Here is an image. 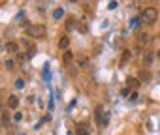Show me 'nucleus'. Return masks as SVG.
<instances>
[{
    "mask_svg": "<svg viewBox=\"0 0 160 135\" xmlns=\"http://www.w3.org/2000/svg\"><path fill=\"white\" fill-rule=\"evenodd\" d=\"M126 85H128V88H132V86H138L139 81H138L136 77H128V79H126Z\"/></svg>",
    "mask_w": 160,
    "mask_h": 135,
    "instance_id": "10",
    "label": "nucleus"
},
{
    "mask_svg": "<svg viewBox=\"0 0 160 135\" xmlns=\"http://www.w3.org/2000/svg\"><path fill=\"white\" fill-rule=\"evenodd\" d=\"M62 15H64V10H62V8H58V10L53 12V17H55V19H60Z\"/></svg>",
    "mask_w": 160,
    "mask_h": 135,
    "instance_id": "12",
    "label": "nucleus"
},
{
    "mask_svg": "<svg viewBox=\"0 0 160 135\" xmlns=\"http://www.w3.org/2000/svg\"><path fill=\"white\" fill-rule=\"evenodd\" d=\"M17 60H19V62H25V60H27V56H25V54H17Z\"/></svg>",
    "mask_w": 160,
    "mask_h": 135,
    "instance_id": "20",
    "label": "nucleus"
},
{
    "mask_svg": "<svg viewBox=\"0 0 160 135\" xmlns=\"http://www.w3.org/2000/svg\"><path fill=\"white\" fill-rule=\"evenodd\" d=\"M72 58H73V54H72V53H70V51H66V53H64V54H62V60H64V62H70V60H72Z\"/></svg>",
    "mask_w": 160,
    "mask_h": 135,
    "instance_id": "15",
    "label": "nucleus"
},
{
    "mask_svg": "<svg viewBox=\"0 0 160 135\" xmlns=\"http://www.w3.org/2000/svg\"><path fill=\"white\" fill-rule=\"evenodd\" d=\"M149 40H151V38H149V34H139V36H138V45H139V47H143V45H147V43H149Z\"/></svg>",
    "mask_w": 160,
    "mask_h": 135,
    "instance_id": "6",
    "label": "nucleus"
},
{
    "mask_svg": "<svg viewBox=\"0 0 160 135\" xmlns=\"http://www.w3.org/2000/svg\"><path fill=\"white\" fill-rule=\"evenodd\" d=\"M6 51H8V53H17V51H19V47H17V43L10 41V43H6Z\"/></svg>",
    "mask_w": 160,
    "mask_h": 135,
    "instance_id": "9",
    "label": "nucleus"
},
{
    "mask_svg": "<svg viewBox=\"0 0 160 135\" xmlns=\"http://www.w3.org/2000/svg\"><path fill=\"white\" fill-rule=\"evenodd\" d=\"M15 86H17V88H25V79H21V77H19V79L15 81Z\"/></svg>",
    "mask_w": 160,
    "mask_h": 135,
    "instance_id": "16",
    "label": "nucleus"
},
{
    "mask_svg": "<svg viewBox=\"0 0 160 135\" xmlns=\"http://www.w3.org/2000/svg\"><path fill=\"white\" fill-rule=\"evenodd\" d=\"M17 105H19V98H17L15 94L8 96V107H10V109H17Z\"/></svg>",
    "mask_w": 160,
    "mask_h": 135,
    "instance_id": "5",
    "label": "nucleus"
},
{
    "mask_svg": "<svg viewBox=\"0 0 160 135\" xmlns=\"http://www.w3.org/2000/svg\"><path fill=\"white\" fill-rule=\"evenodd\" d=\"M128 60H130V51H124L122 56H121V64H124V62H128Z\"/></svg>",
    "mask_w": 160,
    "mask_h": 135,
    "instance_id": "13",
    "label": "nucleus"
},
{
    "mask_svg": "<svg viewBox=\"0 0 160 135\" xmlns=\"http://www.w3.org/2000/svg\"><path fill=\"white\" fill-rule=\"evenodd\" d=\"M68 45H70V38H68V36H62L60 41H58V47H60V49H68Z\"/></svg>",
    "mask_w": 160,
    "mask_h": 135,
    "instance_id": "8",
    "label": "nucleus"
},
{
    "mask_svg": "<svg viewBox=\"0 0 160 135\" xmlns=\"http://www.w3.org/2000/svg\"><path fill=\"white\" fill-rule=\"evenodd\" d=\"M72 2H77V0H72Z\"/></svg>",
    "mask_w": 160,
    "mask_h": 135,
    "instance_id": "25",
    "label": "nucleus"
},
{
    "mask_svg": "<svg viewBox=\"0 0 160 135\" xmlns=\"http://www.w3.org/2000/svg\"><path fill=\"white\" fill-rule=\"evenodd\" d=\"M23 45H25V49H27V54H28V56L36 54V45H34L28 38H25V40H23Z\"/></svg>",
    "mask_w": 160,
    "mask_h": 135,
    "instance_id": "4",
    "label": "nucleus"
},
{
    "mask_svg": "<svg viewBox=\"0 0 160 135\" xmlns=\"http://www.w3.org/2000/svg\"><path fill=\"white\" fill-rule=\"evenodd\" d=\"M6 68H8V70H13V62L12 60H6Z\"/></svg>",
    "mask_w": 160,
    "mask_h": 135,
    "instance_id": "19",
    "label": "nucleus"
},
{
    "mask_svg": "<svg viewBox=\"0 0 160 135\" xmlns=\"http://www.w3.org/2000/svg\"><path fill=\"white\" fill-rule=\"evenodd\" d=\"M156 17H158V10L156 8H145L141 12V21L143 23H154Z\"/></svg>",
    "mask_w": 160,
    "mask_h": 135,
    "instance_id": "2",
    "label": "nucleus"
},
{
    "mask_svg": "<svg viewBox=\"0 0 160 135\" xmlns=\"http://www.w3.org/2000/svg\"><path fill=\"white\" fill-rule=\"evenodd\" d=\"M151 79V73L149 72H141L139 73V81H149Z\"/></svg>",
    "mask_w": 160,
    "mask_h": 135,
    "instance_id": "14",
    "label": "nucleus"
},
{
    "mask_svg": "<svg viewBox=\"0 0 160 135\" xmlns=\"http://www.w3.org/2000/svg\"><path fill=\"white\" fill-rule=\"evenodd\" d=\"M10 120H12V118H10V113H4V114H2V126L10 128Z\"/></svg>",
    "mask_w": 160,
    "mask_h": 135,
    "instance_id": "11",
    "label": "nucleus"
},
{
    "mask_svg": "<svg viewBox=\"0 0 160 135\" xmlns=\"http://www.w3.org/2000/svg\"><path fill=\"white\" fill-rule=\"evenodd\" d=\"M0 109H2V92H0Z\"/></svg>",
    "mask_w": 160,
    "mask_h": 135,
    "instance_id": "22",
    "label": "nucleus"
},
{
    "mask_svg": "<svg viewBox=\"0 0 160 135\" xmlns=\"http://www.w3.org/2000/svg\"><path fill=\"white\" fill-rule=\"evenodd\" d=\"M145 62H147V64L152 62V53H145Z\"/></svg>",
    "mask_w": 160,
    "mask_h": 135,
    "instance_id": "18",
    "label": "nucleus"
},
{
    "mask_svg": "<svg viewBox=\"0 0 160 135\" xmlns=\"http://www.w3.org/2000/svg\"><path fill=\"white\" fill-rule=\"evenodd\" d=\"M0 129H2V122H0Z\"/></svg>",
    "mask_w": 160,
    "mask_h": 135,
    "instance_id": "24",
    "label": "nucleus"
},
{
    "mask_svg": "<svg viewBox=\"0 0 160 135\" xmlns=\"http://www.w3.org/2000/svg\"><path fill=\"white\" fill-rule=\"evenodd\" d=\"M94 118H96V122H100L102 126H108V118H104V109H102V105L96 107V111H94Z\"/></svg>",
    "mask_w": 160,
    "mask_h": 135,
    "instance_id": "3",
    "label": "nucleus"
},
{
    "mask_svg": "<svg viewBox=\"0 0 160 135\" xmlns=\"http://www.w3.org/2000/svg\"><path fill=\"white\" fill-rule=\"evenodd\" d=\"M156 56H158V58H160V51H158V54H156Z\"/></svg>",
    "mask_w": 160,
    "mask_h": 135,
    "instance_id": "23",
    "label": "nucleus"
},
{
    "mask_svg": "<svg viewBox=\"0 0 160 135\" xmlns=\"http://www.w3.org/2000/svg\"><path fill=\"white\" fill-rule=\"evenodd\" d=\"M27 34L30 38H45L47 30L43 25H30V26H27Z\"/></svg>",
    "mask_w": 160,
    "mask_h": 135,
    "instance_id": "1",
    "label": "nucleus"
},
{
    "mask_svg": "<svg viewBox=\"0 0 160 135\" xmlns=\"http://www.w3.org/2000/svg\"><path fill=\"white\" fill-rule=\"evenodd\" d=\"M136 100H138V92H134V94L130 96V101H136Z\"/></svg>",
    "mask_w": 160,
    "mask_h": 135,
    "instance_id": "21",
    "label": "nucleus"
},
{
    "mask_svg": "<svg viewBox=\"0 0 160 135\" xmlns=\"http://www.w3.org/2000/svg\"><path fill=\"white\" fill-rule=\"evenodd\" d=\"M75 135H89V128H87L85 124H79V126L75 128Z\"/></svg>",
    "mask_w": 160,
    "mask_h": 135,
    "instance_id": "7",
    "label": "nucleus"
},
{
    "mask_svg": "<svg viewBox=\"0 0 160 135\" xmlns=\"http://www.w3.org/2000/svg\"><path fill=\"white\" fill-rule=\"evenodd\" d=\"M73 28V19H68L66 21V30H72Z\"/></svg>",
    "mask_w": 160,
    "mask_h": 135,
    "instance_id": "17",
    "label": "nucleus"
}]
</instances>
